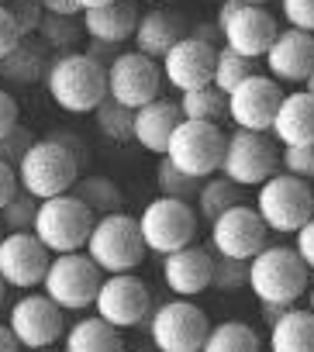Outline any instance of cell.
<instances>
[{
	"mask_svg": "<svg viewBox=\"0 0 314 352\" xmlns=\"http://www.w3.org/2000/svg\"><path fill=\"white\" fill-rule=\"evenodd\" d=\"M80 142L69 135H52V138H35V145L25 152L18 162V184L25 194L49 201L59 194H69L80 180Z\"/></svg>",
	"mask_w": 314,
	"mask_h": 352,
	"instance_id": "obj_1",
	"label": "cell"
},
{
	"mask_svg": "<svg viewBox=\"0 0 314 352\" xmlns=\"http://www.w3.org/2000/svg\"><path fill=\"white\" fill-rule=\"evenodd\" d=\"M45 90L66 114H93L107 100V66L90 52H63L49 63Z\"/></svg>",
	"mask_w": 314,
	"mask_h": 352,
	"instance_id": "obj_2",
	"label": "cell"
},
{
	"mask_svg": "<svg viewBox=\"0 0 314 352\" xmlns=\"http://www.w3.org/2000/svg\"><path fill=\"white\" fill-rule=\"evenodd\" d=\"M249 290L259 304L293 307L311 290V270L293 245H266L249 259Z\"/></svg>",
	"mask_w": 314,
	"mask_h": 352,
	"instance_id": "obj_3",
	"label": "cell"
},
{
	"mask_svg": "<svg viewBox=\"0 0 314 352\" xmlns=\"http://www.w3.org/2000/svg\"><path fill=\"white\" fill-rule=\"evenodd\" d=\"M83 252L100 266L104 276H114V273H135L145 263V252L148 249H145L138 218L117 211V214L97 218V225H93Z\"/></svg>",
	"mask_w": 314,
	"mask_h": 352,
	"instance_id": "obj_4",
	"label": "cell"
},
{
	"mask_svg": "<svg viewBox=\"0 0 314 352\" xmlns=\"http://www.w3.org/2000/svg\"><path fill=\"white\" fill-rule=\"evenodd\" d=\"M252 208L259 211L269 232L297 235L314 218V190L307 180H300L293 173H273L262 187H256Z\"/></svg>",
	"mask_w": 314,
	"mask_h": 352,
	"instance_id": "obj_5",
	"label": "cell"
},
{
	"mask_svg": "<svg viewBox=\"0 0 314 352\" xmlns=\"http://www.w3.org/2000/svg\"><path fill=\"white\" fill-rule=\"evenodd\" d=\"M93 225H97V214L69 190L38 204V218L32 232L52 256H63V252H83Z\"/></svg>",
	"mask_w": 314,
	"mask_h": 352,
	"instance_id": "obj_6",
	"label": "cell"
},
{
	"mask_svg": "<svg viewBox=\"0 0 314 352\" xmlns=\"http://www.w3.org/2000/svg\"><path fill=\"white\" fill-rule=\"evenodd\" d=\"M197 208L190 201H177V197H155L142 208L138 214V228H142V239H145V249L148 252H159V256H170L177 249H187L194 245L197 239Z\"/></svg>",
	"mask_w": 314,
	"mask_h": 352,
	"instance_id": "obj_7",
	"label": "cell"
},
{
	"mask_svg": "<svg viewBox=\"0 0 314 352\" xmlns=\"http://www.w3.org/2000/svg\"><path fill=\"white\" fill-rule=\"evenodd\" d=\"M208 331H211L208 314L187 297H173L152 307L148 314V338L159 352H201Z\"/></svg>",
	"mask_w": 314,
	"mask_h": 352,
	"instance_id": "obj_8",
	"label": "cell"
},
{
	"mask_svg": "<svg viewBox=\"0 0 314 352\" xmlns=\"http://www.w3.org/2000/svg\"><path fill=\"white\" fill-rule=\"evenodd\" d=\"M100 283L104 273L87 252H63L52 256L49 273L42 280V294H49L63 311H87L93 307Z\"/></svg>",
	"mask_w": 314,
	"mask_h": 352,
	"instance_id": "obj_9",
	"label": "cell"
},
{
	"mask_svg": "<svg viewBox=\"0 0 314 352\" xmlns=\"http://www.w3.org/2000/svg\"><path fill=\"white\" fill-rule=\"evenodd\" d=\"M225 145H228V135L221 131V124H208V121H180L173 138H170V148H166V159L197 176V180H208V176L221 173V162H225Z\"/></svg>",
	"mask_w": 314,
	"mask_h": 352,
	"instance_id": "obj_10",
	"label": "cell"
},
{
	"mask_svg": "<svg viewBox=\"0 0 314 352\" xmlns=\"http://www.w3.org/2000/svg\"><path fill=\"white\" fill-rule=\"evenodd\" d=\"M218 28H221V42L249 59H266L269 45L280 35L276 18L266 8L242 4V0H225L218 8Z\"/></svg>",
	"mask_w": 314,
	"mask_h": 352,
	"instance_id": "obj_11",
	"label": "cell"
},
{
	"mask_svg": "<svg viewBox=\"0 0 314 352\" xmlns=\"http://www.w3.org/2000/svg\"><path fill=\"white\" fill-rule=\"evenodd\" d=\"M166 76H163V63L148 59L138 49L121 52L111 66H107V97L138 111L145 104H152L155 97H163Z\"/></svg>",
	"mask_w": 314,
	"mask_h": 352,
	"instance_id": "obj_12",
	"label": "cell"
},
{
	"mask_svg": "<svg viewBox=\"0 0 314 352\" xmlns=\"http://www.w3.org/2000/svg\"><path fill=\"white\" fill-rule=\"evenodd\" d=\"M276 166H280L276 145L262 131H242V128H235L228 135L221 176H228V180L238 184L242 190L245 187H262L269 176L276 173Z\"/></svg>",
	"mask_w": 314,
	"mask_h": 352,
	"instance_id": "obj_13",
	"label": "cell"
},
{
	"mask_svg": "<svg viewBox=\"0 0 314 352\" xmlns=\"http://www.w3.org/2000/svg\"><path fill=\"white\" fill-rule=\"evenodd\" d=\"M93 311H97V318H104L107 324L124 331V328L148 321L152 294H148L145 280H138L135 273H114V276H104L97 300H93Z\"/></svg>",
	"mask_w": 314,
	"mask_h": 352,
	"instance_id": "obj_14",
	"label": "cell"
},
{
	"mask_svg": "<svg viewBox=\"0 0 314 352\" xmlns=\"http://www.w3.org/2000/svg\"><path fill=\"white\" fill-rule=\"evenodd\" d=\"M8 324H11L14 338L21 342V349H28V352L52 349L66 335L63 307L49 294H25L21 300H14V307L8 314Z\"/></svg>",
	"mask_w": 314,
	"mask_h": 352,
	"instance_id": "obj_15",
	"label": "cell"
},
{
	"mask_svg": "<svg viewBox=\"0 0 314 352\" xmlns=\"http://www.w3.org/2000/svg\"><path fill=\"white\" fill-rule=\"evenodd\" d=\"M280 100H283V83H276L269 73H256L228 94V121L242 131L269 135Z\"/></svg>",
	"mask_w": 314,
	"mask_h": 352,
	"instance_id": "obj_16",
	"label": "cell"
},
{
	"mask_svg": "<svg viewBox=\"0 0 314 352\" xmlns=\"http://www.w3.org/2000/svg\"><path fill=\"white\" fill-rule=\"evenodd\" d=\"M211 245L225 259H252L269 245V228L252 204H235L211 221Z\"/></svg>",
	"mask_w": 314,
	"mask_h": 352,
	"instance_id": "obj_17",
	"label": "cell"
},
{
	"mask_svg": "<svg viewBox=\"0 0 314 352\" xmlns=\"http://www.w3.org/2000/svg\"><path fill=\"white\" fill-rule=\"evenodd\" d=\"M49 263H52V252L38 242L35 232H8L0 239V276H4L8 287H18V290L42 287Z\"/></svg>",
	"mask_w": 314,
	"mask_h": 352,
	"instance_id": "obj_18",
	"label": "cell"
},
{
	"mask_svg": "<svg viewBox=\"0 0 314 352\" xmlns=\"http://www.w3.org/2000/svg\"><path fill=\"white\" fill-rule=\"evenodd\" d=\"M214 59H218V49L214 42H204V38H180L166 56H163V76L173 90L187 94V90H197V87H208L214 83Z\"/></svg>",
	"mask_w": 314,
	"mask_h": 352,
	"instance_id": "obj_19",
	"label": "cell"
},
{
	"mask_svg": "<svg viewBox=\"0 0 314 352\" xmlns=\"http://www.w3.org/2000/svg\"><path fill=\"white\" fill-rule=\"evenodd\" d=\"M266 69L276 83L304 87L314 73V35L300 28H283L266 52Z\"/></svg>",
	"mask_w": 314,
	"mask_h": 352,
	"instance_id": "obj_20",
	"label": "cell"
},
{
	"mask_svg": "<svg viewBox=\"0 0 314 352\" xmlns=\"http://www.w3.org/2000/svg\"><path fill=\"white\" fill-rule=\"evenodd\" d=\"M163 280L177 297H197L211 287L214 280V256L201 245H187L177 249L170 256H163Z\"/></svg>",
	"mask_w": 314,
	"mask_h": 352,
	"instance_id": "obj_21",
	"label": "cell"
},
{
	"mask_svg": "<svg viewBox=\"0 0 314 352\" xmlns=\"http://www.w3.org/2000/svg\"><path fill=\"white\" fill-rule=\"evenodd\" d=\"M180 121H183L180 100L155 97L152 104H145V107L135 111V142L145 152H152V155H166L170 138H173V131H177Z\"/></svg>",
	"mask_w": 314,
	"mask_h": 352,
	"instance_id": "obj_22",
	"label": "cell"
},
{
	"mask_svg": "<svg viewBox=\"0 0 314 352\" xmlns=\"http://www.w3.org/2000/svg\"><path fill=\"white\" fill-rule=\"evenodd\" d=\"M138 0H114V4L83 11V35L90 42H107V45H124L135 38L138 28Z\"/></svg>",
	"mask_w": 314,
	"mask_h": 352,
	"instance_id": "obj_23",
	"label": "cell"
},
{
	"mask_svg": "<svg viewBox=\"0 0 314 352\" xmlns=\"http://www.w3.org/2000/svg\"><path fill=\"white\" fill-rule=\"evenodd\" d=\"M269 135L283 148H290V145H314V94H307V90L283 94Z\"/></svg>",
	"mask_w": 314,
	"mask_h": 352,
	"instance_id": "obj_24",
	"label": "cell"
},
{
	"mask_svg": "<svg viewBox=\"0 0 314 352\" xmlns=\"http://www.w3.org/2000/svg\"><path fill=\"white\" fill-rule=\"evenodd\" d=\"M180 38H187V32H183V21L173 14V11H145L142 18H138V28H135V49L142 52V56H148V59H159L163 63V56L180 42Z\"/></svg>",
	"mask_w": 314,
	"mask_h": 352,
	"instance_id": "obj_25",
	"label": "cell"
},
{
	"mask_svg": "<svg viewBox=\"0 0 314 352\" xmlns=\"http://www.w3.org/2000/svg\"><path fill=\"white\" fill-rule=\"evenodd\" d=\"M63 352H124V342H121V331L114 324L90 314V318H80L76 324L66 328Z\"/></svg>",
	"mask_w": 314,
	"mask_h": 352,
	"instance_id": "obj_26",
	"label": "cell"
},
{
	"mask_svg": "<svg viewBox=\"0 0 314 352\" xmlns=\"http://www.w3.org/2000/svg\"><path fill=\"white\" fill-rule=\"evenodd\" d=\"M269 352H314V311L287 307L269 324Z\"/></svg>",
	"mask_w": 314,
	"mask_h": 352,
	"instance_id": "obj_27",
	"label": "cell"
},
{
	"mask_svg": "<svg viewBox=\"0 0 314 352\" xmlns=\"http://www.w3.org/2000/svg\"><path fill=\"white\" fill-rule=\"evenodd\" d=\"M180 111H183V121L221 124V121H228V94L218 90L214 83L187 90V94H180Z\"/></svg>",
	"mask_w": 314,
	"mask_h": 352,
	"instance_id": "obj_28",
	"label": "cell"
},
{
	"mask_svg": "<svg viewBox=\"0 0 314 352\" xmlns=\"http://www.w3.org/2000/svg\"><path fill=\"white\" fill-rule=\"evenodd\" d=\"M235 204H242V187L232 184L228 176H208L201 184V194H197V214L211 225L214 218H221L225 211H232Z\"/></svg>",
	"mask_w": 314,
	"mask_h": 352,
	"instance_id": "obj_29",
	"label": "cell"
},
{
	"mask_svg": "<svg viewBox=\"0 0 314 352\" xmlns=\"http://www.w3.org/2000/svg\"><path fill=\"white\" fill-rule=\"evenodd\" d=\"M201 352H262V342H259L252 324H245V321H221V324H211L208 342H204Z\"/></svg>",
	"mask_w": 314,
	"mask_h": 352,
	"instance_id": "obj_30",
	"label": "cell"
},
{
	"mask_svg": "<svg viewBox=\"0 0 314 352\" xmlns=\"http://www.w3.org/2000/svg\"><path fill=\"white\" fill-rule=\"evenodd\" d=\"M73 194H76V197H80L97 218H104V214H117L121 204H124L117 184L107 180V176H80L76 187H73Z\"/></svg>",
	"mask_w": 314,
	"mask_h": 352,
	"instance_id": "obj_31",
	"label": "cell"
},
{
	"mask_svg": "<svg viewBox=\"0 0 314 352\" xmlns=\"http://www.w3.org/2000/svg\"><path fill=\"white\" fill-rule=\"evenodd\" d=\"M45 73H49V59L25 42L0 63V76L11 80V83H25V87L35 83V80H45Z\"/></svg>",
	"mask_w": 314,
	"mask_h": 352,
	"instance_id": "obj_32",
	"label": "cell"
},
{
	"mask_svg": "<svg viewBox=\"0 0 314 352\" xmlns=\"http://www.w3.org/2000/svg\"><path fill=\"white\" fill-rule=\"evenodd\" d=\"M256 63H259V59H249V56H242V52L221 45V49H218V59H214V87L225 90V94H232L242 80H249V76L259 73Z\"/></svg>",
	"mask_w": 314,
	"mask_h": 352,
	"instance_id": "obj_33",
	"label": "cell"
},
{
	"mask_svg": "<svg viewBox=\"0 0 314 352\" xmlns=\"http://www.w3.org/2000/svg\"><path fill=\"white\" fill-rule=\"evenodd\" d=\"M93 121H97V131L111 142H131L135 138V111L111 100V97L93 111Z\"/></svg>",
	"mask_w": 314,
	"mask_h": 352,
	"instance_id": "obj_34",
	"label": "cell"
},
{
	"mask_svg": "<svg viewBox=\"0 0 314 352\" xmlns=\"http://www.w3.org/2000/svg\"><path fill=\"white\" fill-rule=\"evenodd\" d=\"M155 184H159V194H163V197L197 201V194H201V184H204V180H197V176H190V173L177 169V166H173L166 155H159V169H155Z\"/></svg>",
	"mask_w": 314,
	"mask_h": 352,
	"instance_id": "obj_35",
	"label": "cell"
},
{
	"mask_svg": "<svg viewBox=\"0 0 314 352\" xmlns=\"http://www.w3.org/2000/svg\"><path fill=\"white\" fill-rule=\"evenodd\" d=\"M80 32H83V21L80 18H59V14H45L42 25H38V35L49 49H56L59 56L63 52H76V42H80Z\"/></svg>",
	"mask_w": 314,
	"mask_h": 352,
	"instance_id": "obj_36",
	"label": "cell"
},
{
	"mask_svg": "<svg viewBox=\"0 0 314 352\" xmlns=\"http://www.w3.org/2000/svg\"><path fill=\"white\" fill-rule=\"evenodd\" d=\"M38 204H42L38 197L18 190L11 197V204L0 211V225H4L8 232H32L35 228V218H38Z\"/></svg>",
	"mask_w": 314,
	"mask_h": 352,
	"instance_id": "obj_37",
	"label": "cell"
},
{
	"mask_svg": "<svg viewBox=\"0 0 314 352\" xmlns=\"http://www.w3.org/2000/svg\"><path fill=\"white\" fill-rule=\"evenodd\" d=\"M211 287L221 290V294H232V290L249 287V259H225V256H218L214 259V280H211Z\"/></svg>",
	"mask_w": 314,
	"mask_h": 352,
	"instance_id": "obj_38",
	"label": "cell"
},
{
	"mask_svg": "<svg viewBox=\"0 0 314 352\" xmlns=\"http://www.w3.org/2000/svg\"><path fill=\"white\" fill-rule=\"evenodd\" d=\"M283 173H293L300 180H314V145H290L280 155Z\"/></svg>",
	"mask_w": 314,
	"mask_h": 352,
	"instance_id": "obj_39",
	"label": "cell"
},
{
	"mask_svg": "<svg viewBox=\"0 0 314 352\" xmlns=\"http://www.w3.org/2000/svg\"><path fill=\"white\" fill-rule=\"evenodd\" d=\"M280 14L287 28H300L314 35V0H280Z\"/></svg>",
	"mask_w": 314,
	"mask_h": 352,
	"instance_id": "obj_40",
	"label": "cell"
},
{
	"mask_svg": "<svg viewBox=\"0 0 314 352\" xmlns=\"http://www.w3.org/2000/svg\"><path fill=\"white\" fill-rule=\"evenodd\" d=\"M35 145V135L25 128V124H18L8 138H0V159H4V162H11L14 169H18V162L25 159V152Z\"/></svg>",
	"mask_w": 314,
	"mask_h": 352,
	"instance_id": "obj_41",
	"label": "cell"
},
{
	"mask_svg": "<svg viewBox=\"0 0 314 352\" xmlns=\"http://www.w3.org/2000/svg\"><path fill=\"white\" fill-rule=\"evenodd\" d=\"M21 42H25V35H21V28L14 21V11L8 4H0V63H4Z\"/></svg>",
	"mask_w": 314,
	"mask_h": 352,
	"instance_id": "obj_42",
	"label": "cell"
},
{
	"mask_svg": "<svg viewBox=\"0 0 314 352\" xmlns=\"http://www.w3.org/2000/svg\"><path fill=\"white\" fill-rule=\"evenodd\" d=\"M11 11H14V21H18V28H21L25 38H28V35H38V25H42V18H45V11H42L38 0H18Z\"/></svg>",
	"mask_w": 314,
	"mask_h": 352,
	"instance_id": "obj_43",
	"label": "cell"
},
{
	"mask_svg": "<svg viewBox=\"0 0 314 352\" xmlns=\"http://www.w3.org/2000/svg\"><path fill=\"white\" fill-rule=\"evenodd\" d=\"M21 124V111H18V100L8 94V90H0V138H8L14 128Z\"/></svg>",
	"mask_w": 314,
	"mask_h": 352,
	"instance_id": "obj_44",
	"label": "cell"
},
{
	"mask_svg": "<svg viewBox=\"0 0 314 352\" xmlns=\"http://www.w3.org/2000/svg\"><path fill=\"white\" fill-rule=\"evenodd\" d=\"M18 190H21V184H18V169H14L11 162L0 159V211L11 204V197H14Z\"/></svg>",
	"mask_w": 314,
	"mask_h": 352,
	"instance_id": "obj_45",
	"label": "cell"
},
{
	"mask_svg": "<svg viewBox=\"0 0 314 352\" xmlns=\"http://www.w3.org/2000/svg\"><path fill=\"white\" fill-rule=\"evenodd\" d=\"M293 239H297V242H293V249L300 252V259H304V263H307V270L314 273V218H311V221L293 235Z\"/></svg>",
	"mask_w": 314,
	"mask_h": 352,
	"instance_id": "obj_46",
	"label": "cell"
},
{
	"mask_svg": "<svg viewBox=\"0 0 314 352\" xmlns=\"http://www.w3.org/2000/svg\"><path fill=\"white\" fill-rule=\"evenodd\" d=\"M45 14H59V18H83V8L76 0H38Z\"/></svg>",
	"mask_w": 314,
	"mask_h": 352,
	"instance_id": "obj_47",
	"label": "cell"
},
{
	"mask_svg": "<svg viewBox=\"0 0 314 352\" xmlns=\"http://www.w3.org/2000/svg\"><path fill=\"white\" fill-rule=\"evenodd\" d=\"M0 352H21V342L14 338L11 324H0Z\"/></svg>",
	"mask_w": 314,
	"mask_h": 352,
	"instance_id": "obj_48",
	"label": "cell"
},
{
	"mask_svg": "<svg viewBox=\"0 0 314 352\" xmlns=\"http://www.w3.org/2000/svg\"><path fill=\"white\" fill-rule=\"evenodd\" d=\"M259 307H262V321H266V324L280 321V314L287 311V307H280V304H259Z\"/></svg>",
	"mask_w": 314,
	"mask_h": 352,
	"instance_id": "obj_49",
	"label": "cell"
},
{
	"mask_svg": "<svg viewBox=\"0 0 314 352\" xmlns=\"http://www.w3.org/2000/svg\"><path fill=\"white\" fill-rule=\"evenodd\" d=\"M83 11H93V8H104V4H114V0H76Z\"/></svg>",
	"mask_w": 314,
	"mask_h": 352,
	"instance_id": "obj_50",
	"label": "cell"
},
{
	"mask_svg": "<svg viewBox=\"0 0 314 352\" xmlns=\"http://www.w3.org/2000/svg\"><path fill=\"white\" fill-rule=\"evenodd\" d=\"M4 294H8V283H4V276H0V307H4Z\"/></svg>",
	"mask_w": 314,
	"mask_h": 352,
	"instance_id": "obj_51",
	"label": "cell"
},
{
	"mask_svg": "<svg viewBox=\"0 0 314 352\" xmlns=\"http://www.w3.org/2000/svg\"><path fill=\"white\" fill-rule=\"evenodd\" d=\"M307 307L314 311V283H311V290H307Z\"/></svg>",
	"mask_w": 314,
	"mask_h": 352,
	"instance_id": "obj_52",
	"label": "cell"
},
{
	"mask_svg": "<svg viewBox=\"0 0 314 352\" xmlns=\"http://www.w3.org/2000/svg\"><path fill=\"white\" fill-rule=\"evenodd\" d=\"M304 90H307V94H314V73H311V80L304 83Z\"/></svg>",
	"mask_w": 314,
	"mask_h": 352,
	"instance_id": "obj_53",
	"label": "cell"
},
{
	"mask_svg": "<svg viewBox=\"0 0 314 352\" xmlns=\"http://www.w3.org/2000/svg\"><path fill=\"white\" fill-rule=\"evenodd\" d=\"M242 4H259V8H266V4H269V0H242Z\"/></svg>",
	"mask_w": 314,
	"mask_h": 352,
	"instance_id": "obj_54",
	"label": "cell"
},
{
	"mask_svg": "<svg viewBox=\"0 0 314 352\" xmlns=\"http://www.w3.org/2000/svg\"><path fill=\"white\" fill-rule=\"evenodd\" d=\"M138 4H159V0H138Z\"/></svg>",
	"mask_w": 314,
	"mask_h": 352,
	"instance_id": "obj_55",
	"label": "cell"
},
{
	"mask_svg": "<svg viewBox=\"0 0 314 352\" xmlns=\"http://www.w3.org/2000/svg\"><path fill=\"white\" fill-rule=\"evenodd\" d=\"M35 352H59V349H35Z\"/></svg>",
	"mask_w": 314,
	"mask_h": 352,
	"instance_id": "obj_56",
	"label": "cell"
},
{
	"mask_svg": "<svg viewBox=\"0 0 314 352\" xmlns=\"http://www.w3.org/2000/svg\"><path fill=\"white\" fill-rule=\"evenodd\" d=\"M0 239H4V225H0Z\"/></svg>",
	"mask_w": 314,
	"mask_h": 352,
	"instance_id": "obj_57",
	"label": "cell"
},
{
	"mask_svg": "<svg viewBox=\"0 0 314 352\" xmlns=\"http://www.w3.org/2000/svg\"><path fill=\"white\" fill-rule=\"evenodd\" d=\"M0 4H4V0H0Z\"/></svg>",
	"mask_w": 314,
	"mask_h": 352,
	"instance_id": "obj_58",
	"label": "cell"
}]
</instances>
